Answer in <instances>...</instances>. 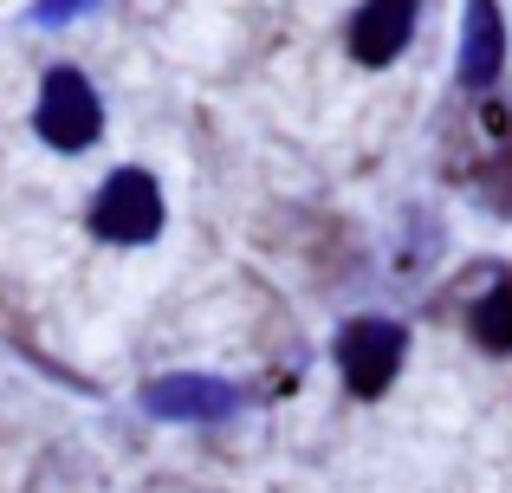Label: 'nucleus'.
Masks as SVG:
<instances>
[{
    "mask_svg": "<svg viewBox=\"0 0 512 493\" xmlns=\"http://www.w3.org/2000/svg\"><path fill=\"white\" fill-rule=\"evenodd\" d=\"M91 228L117 247L150 241V234L163 228V195H156V182L143 176V169H117L98 189V202H91Z\"/></svg>",
    "mask_w": 512,
    "mask_h": 493,
    "instance_id": "obj_1",
    "label": "nucleus"
},
{
    "mask_svg": "<svg viewBox=\"0 0 512 493\" xmlns=\"http://www.w3.org/2000/svg\"><path fill=\"white\" fill-rule=\"evenodd\" d=\"M338 370L357 396H383L389 377L402 370V325H389V318H357V325H344Z\"/></svg>",
    "mask_w": 512,
    "mask_h": 493,
    "instance_id": "obj_2",
    "label": "nucleus"
},
{
    "mask_svg": "<svg viewBox=\"0 0 512 493\" xmlns=\"http://www.w3.org/2000/svg\"><path fill=\"white\" fill-rule=\"evenodd\" d=\"M39 137L52 143V150H85L91 137H98V91L85 85L78 72H52L46 91H39Z\"/></svg>",
    "mask_w": 512,
    "mask_h": 493,
    "instance_id": "obj_3",
    "label": "nucleus"
},
{
    "mask_svg": "<svg viewBox=\"0 0 512 493\" xmlns=\"http://www.w3.org/2000/svg\"><path fill=\"white\" fill-rule=\"evenodd\" d=\"M409 20H415L409 0H370V7H363L357 20H350V52H357L363 65L396 59L402 39H409Z\"/></svg>",
    "mask_w": 512,
    "mask_h": 493,
    "instance_id": "obj_4",
    "label": "nucleus"
},
{
    "mask_svg": "<svg viewBox=\"0 0 512 493\" xmlns=\"http://www.w3.org/2000/svg\"><path fill=\"white\" fill-rule=\"evenodd\" d=\"M500 59H506L500 13H493V0H474V13H467V46H461V72H467V85H487V78L500 72Z\"/></svg>",
    "mask_w": 512,
    "mask_h": 493,
    "instance_id": "obj_5",
    "label": "nucleus"
},
{
    "mask_svg": "<svg viewBox=\"0 0 512 493\" xmlns=\"http://www.w3.org/2000/svg\"><path fill=\"white\" fill-rule=\"evenodd\" d=\"M150 409H156V416H227V409H234V390L182 377V383H156Z\"/></svg>",
    "mask_w": 512,
    "mask_h": 493,
    "instance_id": "obj_6",
    "label": "nucleus"
},
{
    "mask_svg": "<svg viewBox=\"0 0 512 493\" xmlns=\"http://www.w3.org/2000/svg\"><path fill=\"white\" fill-rule=\"evenodd\" d=\"M474 338H480V351H493V357L512 351V279H500V286L474 305Z\"/></svg>",
    "mask_w": 512,
    "mask_h": 493,
    "instance_id": "obj_7",
    "label": "nucleus"
},
{
    "mask_svg": "<svg viewBox=\"0 0 512 493\" xmlns=\"http://www.w3.org/2000/svg\"><path fill=\"white\" fill-rule=\"evenodd\" d=\"M72 7H78V0H46V20H65Z\"/></svg>",
    "mask_w": 512,
    "mask_h": 493,
    "instance_id": "obj_8",
    "label": "nucleus"
}]
</instances>
